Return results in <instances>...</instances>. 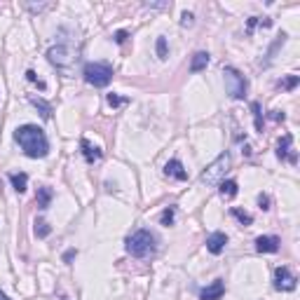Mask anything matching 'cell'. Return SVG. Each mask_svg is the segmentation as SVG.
Wrapping results in <instances>:
<instances>
[{
	"mask_svg": "<svg viewBox=\"0 0 300 300\" xmlns=\"http://www.w3.org/2000/svg\"><path fill=\"white\" fill-rule=\"evenodd\" d=\"M14 141L21 146V150L33 160H42L49 153V141H47L45 131L35 127V124H21L14 129Z\"/></svg>",
	"mask_w": 300,
	"mask_h": 300,
	"instance_id": "cell-1",
	"label": "cell"
},
{
	"mask_svg": "<svg viewBox=\"0 0 300 300\" xmlns=\"http://www.w3.org/2000/svg\"><path fill=\"white\" fill-rule=\"evenodd\" d=\"M127 251L134 258H146V256L155 254V235L148 230H136L127 239Z\"/></svg>",
	"mask_w": 300,
	"mask_h": 300,
	"instance_id": "cell-2",
	"label": "cell"
},
{
	"mask_svg": "<svg viewBox=\"0 0 300 300\" xmlns=\"http://www.w3.org/2000/svg\"><path fill=\"white\" fill-rule=\"evenodd\" d=\"M82 75L89 85L94 87H108L113 80V66H108L103 61H89L82 70Z\"/></svg>",
	"mask_w": 300,
	"mask_h": 300,
	"instance_id": "cell-3",
	"label": "cell"
},
{
	"mask_svg": "<svg viewBox=\"0 0 300 300\" xmlns=\"http://www.w3.org/2000/svg\"><path fill=\"white\" fill-rule=\"evenodd\" d=\"M223 80H225V92L230 94V99H244L249 89L247 77L242 75L237 68L232 66H225L223 68Z\"/></svg>",
	"mask_w": 300,
	"mask_h": 300,
	"instance_id": "cell-4",
	"label": "cell"
},
{
	"mask_svg": "<svg viewBox=\"0 0 300 300\" xmlns=\"http://www.w3.org/2000/svg\"><path fill=\"white\" fill-rule=\"evenodd\" d=\"M230 169V155L223 153V155H218L211 164H209L207 169L202 171V183H207V185H216L221 178H223V174Z\"/></svg>",
	"mask_w": 300,
	"mask_h": 300,
	"instance_id": "cell-5",
	"label": "cell"
},
{
	"mask_svg": "<svg viewBox=\"0 0 300 300\" xmlns=\"http://www.w3.org/2000/svg\"><path fill=\"white\" fill-rule=\"evenodd\" d=\"M296 282H298L296 275H293L286 265H279V268L275 270V289H277V291H293V289H296Z\"/></svg>",
	"mask_w": 300,
	"mask_h": 300,
	"instance_id": "cell-6",
	"label": "cell"
},
{
	"mask_svg": "<svg viewBox=\"0 0 300 300\" xmlns=\"http://www.w3.org/2000/svg\"><path fill=\"white\" fill-rule=\"evenodd\" d=\"M47 59H49V63H54L56 68H66V66L73 63V52H70L66 45H56L47 52Z\"/></svg>",
	"mask_w": 300,
	"mask_h": 300,
	"instance_id": "cell-7",
	"label": "cell"
},
{
	"mask_svg": "<svg viewBox=\"0 0 300 300\" xmlns=\"http://www.w3.org/2000/svg\"><path fill=\"white\" fill-rule=\"evenodd\" d=\"M293 139H291V134H284L282 139H279V146H277V155H279V160H289L291 164H296L298 162V157H296V153H293Z\"/></svg>",
	"mask_w": 300,
	"mask_h": 300,
	"instance_id": "cell-8",
	"label": "cell"
},
{
	"mask_svg": "<svg viewBox=\"0 0 300 300\" xmlns=\"http://www.w3.org/2000/svg\"><path fill=\"white\" fill-rule=\"evenodd\" d=\"M225 244H228V235L225 232H211L207 237V249H209V254H214V256L223 254Z\"/></svg>",
	"mask_w": 300,
	"mask_h": 300,
	"instance_id": "cell-9",
	"label": "cell"
},
{
	"mask_svg": "<svg viewBox=\"0 0 300 300\" xmlns=\"http://www.w3.org/2000/svg\"><path fill=\"white\" fill-rule=\"evenodd\" d=\"M256 251H261V254H277L279 251V237H275V235L258 237L256 239Z\"/></svg>",
	"mask_w": 300,
	"mask_h": 300,
	"instance_id": "cell-10",
	"label": "cell"
},
{
	"mask_svg": "<svg viewBox=\"0 0 300 300\" xmlns=\"http://www.w3.org/2000/svg\"><path fill=\"white\" fill-rule=\"evenodd\" d=\"M225 293V284L223 279H216L214 284H209L207 289H202L200 293V300H221Z\"/></svg>",
	"mask_w": 300,
	"mask_h": 300,
	"instance_id": "cell-11",
	"label": "cell"
},
{
	"mask_svg": "<svg viewBox=\"0 0 300 300\" xmlns=\"http://www.w3.org/2000/svg\"><path fill=\"white\" fill-rule=\"evenodd\" d=\"M164 174L171 178H176V181H188V171L183 169V164L178 160H169L167 162V167H164Z\"/></svg>",
	"mask_w": 300,
	"mask_h": 300,
	"instance_id": "cell-12",
	"label": "cell"
},
{
	"mask_svg": "<svg viewBox=\"0 0 300 300\" xmlns=\"http://www.w3.org/2000/svg\"><path fill=\"white\" fill-rule=\"evenodd\" d=\"M80 148H82V155H85V160L92 164V162H96V160H101V148L99 146H94V143H89L87 139H82L80 141Z\"/></svg>",
	"mask_w": 300,
	"mask_h": 300,
	"instance_id": "cell-13",
	"label": "cell"
},
{
	"mask_svg": "<svg viewBox=\"0 0 300 300\" xmlns=\"http://www.w3.org/2000/svg\"><path fill=\"white\" fill-rule=\"evenodd\" d=\"M52 188H47V185H42V188H38V195H35V204H38V209H47L49 204H52Z\"/></svg>",
	"mask_w": 300,
	"mask_h": 300,
	"instance_id": "cell-14",
	"label": "cell"
},
{
	"mask_svg": "<svg viewBox=\"0 0 300 300\" xmlns=\"http://www.w3.org/2000/svg\"><path fill=\"white\" fill-rule=\"evenodd\" d=\"M209 61H211L209 52H197L193 56V61H190V70H193V73H200V70H204L209 66Z\"/></svg>",
	"mask_w": 300,
	"mask_h": 300,
	"instance_id": "cell-15",
	"label": "cell"
},
{
	"mask_svg": "<svg viewBox=\"0 0 300 300\" xmlns=\"http://www.w3.org/2000/svg\"><path fill=\"white\" fill-rule=\"evenodd\" d=\"M9 183H12V188H14L16 193H26V188H28V176L23 174V171H19V174H9Z\"/></svg>",
	"mask_w": 300,
	"mask_h": 300,
	"instance_id": "cell-16",
	"label": "cell"
},
{
	"mask_svg": "<svg viewBox=\"0 0 300 300\" xmlns=\"http://www.w3.org/2000/svg\"><path fill=\"white\" fill-rule=\"evenodd\" d=\"M31 103L40 110V115H42V120H49V115H52V106H49L47 101L38 99V96H31Z\"/></svg>",
	"mask_w": 300,
	"mask_h": 300,
	"instance_id": "cell-17",
	"label": "cell"
},
{
	"mask_svg": "<svg viewBox=\"0 0 300 300\" xmlns=\"http://www.w3.org/2000/svg\"><path fill=\"white\" fill-rule=\"evenodd\" d=\"M237 188H239L237 181H223L218 190H221V195H223V197H228V200H230V197H235V195H237Z\"/></svg>",
	"mask_w": 300,
	"mask_h": 300,
	"instance_id": "cell-18",
	"label": "cell"
},
{
	"mask_svg": "<svg viewBox=\"0 0 300 300\" xmlns=\"http://www.w3.org/2000/svg\"><path fill=\"white\" fill-rule=\"evenodd\" d=\"M33 232H35V237L45 239L47 235L52 232V228H49V223H47V221H42V218H38V221H35V228H33Z\"/></svg>",
	"mask_w": 300,
	"mask_h": 300,
	"instance_id": "cell-19",
	"label": "cell"
},
{
	"mask_svg": "<svg viewBox=\"0 0 300 300\" xmlns=\"http://www.w3.org/2000/svg\"><path fill=\"white\" fill-rule=\"evenodd\" d=\"M230 214L235 216V218H237V221H239L242 225H251V223H254V216L247 214V211H242V209H237V207L230 209Z\"/></svg>",
	"mask_w": 300,
	"mask_h": 300,
	"instance_id": "cell-20",
	"label": "cell"
},
{
	"mask_svg": "<svg viewBox=\"0 0 300 300\" xmlns=\"http://www.w3.org/2000/svg\"><path fill=\"white\" fill-rule=\"evenodd\" d=\"M155 49H157V56H160L162 61H164V59H167V56H169V47H167V38H157V42H155Z\"/></svg>",
	"mask_w": 300,
	"mask_h": 300,
	"instance_id": "cell-21",
	"label": "cell"
},
{
	"mask_svg": "<svg viewBox=\"0 0 300 300\" xmlns=\"http://www.w3.org/2000/svg\"><path fill=\"white\" fill-rule=\"evenodd\" d=\"M174 216H176V209H174V207L164 209V211H162V216H160L162 225H171V223H174Z\"/></svg>",
	"mask_w": 300,
	"mask_h": 300,
	"instance_id": "cell-22",
	"label": "cell"
},
{
	"mask_svg": "<svg viewBox=\"0 0 300 300\" xmlns=\"http://www.w3.org/2000/svg\"><path fill=\"white\" fill-rule=\"evenodd\" d=\"M251 110H254V117H256V129L263 131V115H261V103H251Z\"/></svg>",
	"mask_w": 300,
	"mask_h": 300,
	"instance_id": "cell-23",
	"label": "cell"
},
{
	"mask_svg": "<svg viewBox=\"0 0 300 300\" xmlns=\"http://www.w3.org/2000/svg\"><path fill=\"white\" fill-rule=\"evenodd\" d=\"M298 82H300L298 75H289V77H284V80H282V87L291 92V89H296V87H298Z\"/></svg>",
	"mask_w": 300,
	"mask_h": 300,
	"instance_id": "cell-24",
	"label": "cell"
},
{
	"mask_svg": "<svg viewBox=\"0 0 300 300\" xmlns=\"http://www.w3.org/2000/svg\"><path fill=\"white\" fill-rule=\"evenodd\" d=\"M26 77H28V80H31L33 85H38L40 89H45V82H42V80H40V77L35 75V70H28V73H26Z\"/></svg>",
	"mask_w": 300,
	"mask_h": 300,
	"instance_id": "cell-25",
	"label": "cell"
},
{
	"mask_svg": "<svg viewBox=\"0 0 300 300\" xmlns=\"http://www.w3.org/2000/svg\"><path fill=\"white\" fill-rule=\"evenodd\" d=\"M193 23H195L193 12H183V16H181V26H193Z\"/></svg>",
	"mask_w": 300,
	"mask_h": 300,
	"instance_id": "cell-26",
	"label": "cell"
},
{
	"mask_svg": "<svg viewBox=\"0 0 300 300\" xmlns=\"http://www.w3.org/2000/svg\"><path fill=\"white\" fill-rule=\"evenodd\" d=\"M122 103H124V99H120L117 94H108V106L117 108V106H122Z\"/></svg>",
	"mask_w": 300,
	"mask_h": 300,
	"instance_id": "cell-27",
	"label": "cell"
},
{
	"mask_svg": "<svg viewBox=\"0 0 300 300\" xmlns=\"http://www.w3.org/2000/svg\"><path fill=\"white\" fill-rule=\"evenodd\" d=\"M127 38H129V33H127V31H117L115 35H113V40H115L117 45H122V42H127Z\"/></svg>",
	"mask_w": 300,
	"mask_h": 300,
	"instance_id": "cell-28",
	"label": "cell"
},
{
	"mask_svg": "<svg viewBox=\"0 0 300 300\" xmlns=\"http://www.w3.org/2000/svg\"><path fill=\"white\" fill-rule=\"evenodd\" d=\"M26 7L31 9V12H42V9H47L45 2H38V5H33V2H26Z\"/></svg>",
	"mask_w": 300,
	"mask_h": 300,
	"instance_id": "cell-29",
	"label": "cell"
},
{
	"mask_svg": "<svg viewBox=\"0 0 300 300\" xmlns=\"http://www.w3.org/2000/svg\"><path fill=\"white\" fill-rule=\"evenodd\" d=\"M258 204H261V209H270V197L268 195H258Z\"/></svg>",
	"mask_w": 300,
	"mask_h": 300,
	"instance_id": "cell-30",
	"label": "cell"
},
{
	"mask_svg": "<svg viewBox=\"0 0 300 300\" xmlns=\"http://www.w3.org/2000/svg\"><path fill=\"white\" fill-rule=\"evenodd\" d=\"M75 256H77V251H75V249H68V251L63 254V263H70V261H73V258H75Z\"/></svg>",
	"mask_w": 300,
	"mask_h": 300,
	"instance_id": "cell-31",
	"label": "cell"
},
{
	"mask_svg": "<svg viewBox=\"0 0 300 300\" xmlns=\"http://www.w3.org/2000/svg\"><path fill=\"white\" fill-rule=\"evenodd\" d=\"M270 117H272V120H282V122H284V113H279V110H272V115H270Z\"/></svg>",
	"mask_w": 300,
	"mask_h": 300,
	"instance_id": "cell-32",
	"label": "cell"
},
{
	"mask_svg": "<svg viewBox=\"0 0 300 300\" xmlns=\"http://www.w3.org/2000/svg\"><path fill=\"white\" fill-rule=\"evenodd\" d=\"M146 7H167V2H146Z\"/></svg>",
	"mask_w": 300,
	"mask_h": 300,
	"instance_id": "cell-33",
	"label": "cell"
},
{
	"mask_svg": "<svg viewBox=\"0 0 300 300\" xmlns=\"http://www.w3.org/2000/svg\"><path fill=\"white\" fill-rule=\"evenodd\" d=\"M0 300H9V298H7V293H2V291H0Z\"/></svg>",
	"mask_w": 300,
	"mask_h": 300,
	"instance_id": "cell-34",
	"label": "cell"
}]
</instances>
